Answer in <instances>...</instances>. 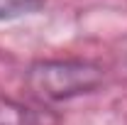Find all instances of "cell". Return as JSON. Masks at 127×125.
Masks as SVG:
<instances>
[{
    "instance_id": "6da1fadb",
    "label": "cell",
    "mask_w": 127,
    "mask_h": 125,
    "mask_svg": "<svg viewBox=\"0 0 127 125\" xmlns=\"http://www.w3.org/2000/svg\"><path fill=\"white\" fill-rule=\"evenodd\" d=\"M103 66L91 59H42L27 69V88L44 101H71L103 83Z\"/></svg>"
},
{
    "instance_id": "7a4b0ae2",
    "label": "cell",
    "mask_w": 127,
    "mask_h": 125,
    "mask_svg": "<svg viewBox=\"0 0 127 125\" xmlns=\"http://www.w3.org/2000/svg\"><path fill=\"white\" fill-rule=\"evenodd\" d=\"M44 7V0H0V22L34 15Z\"/></svg>"
}]
</instances>
